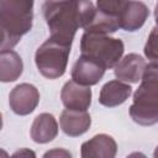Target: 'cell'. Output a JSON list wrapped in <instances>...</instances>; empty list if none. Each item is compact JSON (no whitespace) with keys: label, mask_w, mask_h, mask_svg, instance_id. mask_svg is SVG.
<instances>
[{"label":"cell","mask_w":158,"mask_h":158,"mask_svg":"<svg viewBox=\"0 0 158 158\" xmlns=\"http://www.w3.org/2000/svg\"><path fill=\"white\" fill-rule=\"evenodd\" d=\"M154 21H156V25L158 27V2L154 6Z\"/></svg>","instance_id":"21"},{"label":"cell","mask_w":158,"mask_h":158,"mask_svg":"<svg viewBox=\"0 0 158 158\" xmlns=\"http://www.w3.org/2000/svg\"><path fill=\"white\" fill-rule=\"evenodd\" d=\"M91 89L73 80L67 81L60 90V100L67 110L88 111L91 105Z\"/></svg>","instance_id":"6"},{"label":"cell","mask_w":158,"mask_h":158,"mask_svg":"<svg viewBox=\"0 0 158 158\" xmlns=\"http://www.w3.org/2000/svg\"><path fill=\"white\" fill-rule=\"evenodd\" d=\"M40 102L38 89L28 83H21L16 85L9 95V105L12 112L20 116L30 115L35 111Z\"/></svg>","instance_id":"5"},{"label":"cell","mask_w":158,"mask_h":158,"mask_svg":"<svg viewBox=\"0 0 158 158\" xmlns=\"http://www.w3.org/2000/svg\"><path fill=\"white\" fill-rule=\"evenodd\" d=\"M116 153L117 143L106 133L95 135L80 146L81 158H115Z\"/></svg>","instance_id":"9"},{"label":"cell","mask_w":158,"mask_h":158,"mask_svg":"<svg viewBox=\"0 0 158 158\" xmlns=\"http://www.w3.org/2000/svg\"><path fill=\"white\" fill-rule=\"evenodd\" d=\"M96 7L89 1H44L42 12L49 28V38L72 47L77 30L90 23Z\"/></svg>","instance_id":"1"},{"label":"cell","mask_w":158,"mask_h":158,"mask_svg":"<svg viewBox=\"0 0 158 158\" xmlns=\"http://www.w3.org/2000/svg\"><path fill=\"white\" fill-rule=\"evenodd\" d=\"M126 158H147V156L143 154L142 152H132V153H130Z\"/></svg>","instance_id":"20"},{"label":"cell","mask_w":158,"mask_h":158,"mask_svg":"<svg viewBox=\"0 0 158 158\" xmlns=\"http://www.w3.org/2000/svg\"><path fill=\"white\" fill-rule=\"evenodd\" d=\"M132 94V88L121 80H110L102 85L99 94V102L106 107L122 105Z\"/></svg>","instance_id":"14"},{"label":"cell","mask_w":158,"mask_h":158,"mask_svg":"<svg viewBox=\"0 0 158 158\" xmlns=\"http://www.w3.org/2000/svg\"><path fill=\"white\" fill-rule=\"evenodd\" d=\"M42 158H73V156L65 148H52L47 151Z\"/></svg>","instance_id":"18"},{"label":"cell","mask_w":158,"mask_h":158,"mask_svg":"<svg viewBox=\"0 0 158 158\" xmlns=\"http://www.w3.org/2000/svg\"><path fill=\"white\" fill-rule=\"evenodd\" d=\"M70 48L52 38L44 41L35 53L38 72L47 79L60 78L65 73Z\"/></svg>","instance_id":"4"},{"label":"cell","mask_w":158,"mask_h":158,"mask_svg":"<svg viewBox=\"0 0 158 158\" xmlns=\"http://www.w3.org/2000/svg\"><path fill=\"white\" fill-rule=\"evenodd\" d=\"M147 67L144 58L137 53H128L116 64L114 74L117 80L123 83H138L142 79L143 72Z\"/></svg>","instance_id":"11"},{"label":"cell","mask_w":158,"mask_h":158,"mask_svg":"<svg viewBox=\"0 0 158 158\" xmlns=\"http://www.w3.org/2000/svg\"><path fill=\"white\" fill-rule=\"evenodd\" d=\"M33 22L32 0H1L0 30L1 51L12 49L21 37L31 31Z\"/></svg>","instance_id":"2"},{"label":"cell","mask_w":158,"mask_h":158,"mask_svg":"<svg viewBox=\"0 0 158 158\" xmlns=\"http://www.w3.org/2000/svg\"><path fill=\"white\" fill-rule=\"evenodd\" d=\"M153 158H158V146L156 147V149L153 152Z\"/></svg>","instance_id":"23"},{"label":"cell","mask_w":158,"mask_h":158,"mask_svg":"<svg viewBox=\"0 0 158 158\" xmlns=\"http://www.w3.org/2000/svg\"><path fill=\"white\" fill-rule=\"evenodd\" d=\"M58 135V123L52 114L42 112L37 115L31 125L30 136L33 142L44 144L52 142Z\"/></svg>","instance_id":"13"},{"label":"cell","mask_w":158,"mask_h":158,"mask_svg":"<svg viewBox=\"0 0 158 158\" xmlns=\"http://www.w3.org/2000/svg\"><path fill=\"white\" fill-rule=\"evenodd\" d=\"M125 44L122 40L104 33L84 32L80 38V56L88 57L105 69L115 68L122 59Z\"/></svg>","instance_id":"3"},{"label":"cell","mask_w":158,"mask_h":158,"mask_svg":"<svg viewBox=\"0 0 158 158\" xmlns=\"http://www.w3.org/2000/svg\"><path fill=\"white\" fill-rule=\"evenodd\" d=\"M1 158H10V157L7 156V153H6L4 149H1Z\"/></svg>","instance_id":"22"},{"label":"cell","mask_w":158,"mask_h":158,"mask_svg":"<svg viewBox=\"0 0 158 158\" xmlns=\"http://www.w3.org/2000/svg\"><path fill=\"white\" fill-rule=\"evenodd\" d=\"M133 104H158V64H147L141 84L133 93Z\"/></svg>","instance_id":"7"},{"label":"cell","mask_w":158,"mask_h":158,"mask_svg":"<svg viewBox=\"0 0 158 158\" xmlns=\"http://www.w3.org/2000/svg\"><path fill=\"white\" fill-rule=\"evenodd\" d=\"M105 68L102 65H100L99 63H96L95 60L80 56L70 72L72 75V80L84 85V86H91V85H96L104 77L105 74Z\"/></svg>","instance_id":"8"},{"label":"cell","mask_w":158,"mask_h":158,"mask_svg":"<svg viewBox=\"0 0 158 158\" xmlns=\"http://www.w3.org/2000/svg\"><path fill=\"white\" fill-rule=\"evenodd\" d=\"M143 52L146 58L149 59L151 63L158 64V27L157 26H154L151 30V33L147 38Z\"/></svg>","instance_id":"17"},{"label":"cell","mask_w":158,"mask_h":158,"mask_svg":"<svg viewBox=\"0 0 158 158\" xmlns=\"http://www.w3.org/2000/svg\"><path fill=\"white\" fill-rule=\"evenodd\" d=\"M23 70V62L20 54L12 49L0 52V80L11 83L20 78Z\"/></svg>","instance_id":"15"},{"label":"cell","mask_w":158,"mask_h":158,"mask_svg":"<svg viewBox=\"0 0 158 158\" xmlns=\"http://www.w3.org/2000/svg\"><path fill=\"white\" fill-rule=\"evenodd\" d=\"M10 158H37V157L35 151L30 148H20L16 152H14V154Z\"/></svg>","instance_id":"19"},{"label":"cell","mask_w":158,"mask_h":158,"mask_svg":"<svg viewBox=\"0 0 158 158\" xmlns=\"http://www.w3.org/2000/svg\"><path fill=\"white\" fill-rule=\"evenodd\" d=\"M62 131L69 137H79L84 135L91 126V117L88 111L63 110L59 117Z\"/></svg>","instance_id":"12"},{"label":"cell","mask_w":158,"mask_h":158,"mask_svg":"<svg viewBox=\"0 0 158 158\" xmlns=\"http://www.w3.org/2000/svg\"><path fill=\"white\" fill-rule=\"evenodd\" d=\"M149 16L147 5L142 1H123L122 9L118 15L120 28L135 32L139 30Z\"/></svg>","instance_id":"10"},{"label":"cell","mask_w":158,"mask_h":158,"mask_svg":"<svg viewBox=\"0 0 158 158\" xmlns=\"http://www.w3.org/2000/svg\"><path fill=\"white\" fill-rule=\"evenodd\" d=\"M131 118L141 126H152L158 123V104H133L128 109Z\"/></svg>","instance_id":"16"}]
</instances>
